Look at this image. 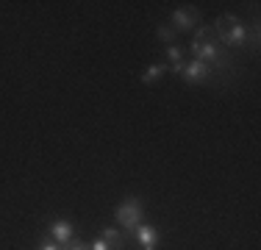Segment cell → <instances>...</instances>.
Instances as JSON below:
<instances>
[{"label":"cell","instance_id":"7","mask_svg":"<svg viewBox=\"0 0 261 250\" xmlns=\"http://www.w3.org/2000/svg\"><path fill=\"white\" fill-rule=\"evenodd\" d=\"M134 234H136V239H139V247L142 250H156L159 247V231L153 228V225L139 222L134 228Z\"/></svg>","mask_w":261,"mask_h":250},{"label":"cell","instance_id":"4","mask_svg":"<svg viewBox=\"0 0 261 250\" xmlns=\"http://www.w3.org/2000/svg\"><path fill=\"white\" fill-rule=\"evenodd\" d=\"M181 78L186 81V84H211V81H214V72H211L208 64H203V61L192 59L189 64H184Z\"/></svg>","mask_w":261,"mask_h":250},{"label":"cell","instance_id":"11","mask_svg":"<svg viewBox=\"0 0 261 250\" xmlns=\"http://www.w3.org/2000/svg\"><path fill=\"white\" fill-rule=\"evenodd\" d=\"M156 36H159V39L161 42H167V45H172V39H175V28H172V25H159V28H156Z\"/></svg>","mask_w":261,"mask_h":250},{"label":"cell","instance_id":"9","mask_svg":"<svg viewBox=\"0 0 261 250\" xmlns=\"http://www.w3.org/2000/svg\"><path fill=\"white\" fill-rule=\"evenodd\" d=\"M103 239L106 242H109V247L111 250H120L122 245H125V239H122V234H120V231H117V228H103Z\"/></svg>","mask_w":261,"mask_h":250},{"label":"cell","instance_id":"2","mask_svg":"<svg viewBox=\"0 0 261 250\" xmlns=\"http://www.w3.org/2000/svg\"><path fill=\"white\" fill-rule=\"evenodd\" d=\"M220 47H247L250 45V25H245L236 14H222L211 25Z\"/></svg>","mask_w":261,"mask_h":250},{"label":"cell","instance_id":"14","mask_svg":"<svg viewBox=\"0 0 261 250\" xmlns=\"http://www.w3.org/2000/svg\"><path fill=\"white\" fill-rule=\"evenodd\" d=\"M39 250H61V247L56 245L53 239H47V242H42V245H39Z\"/></svg>","mask_w":261,"mask_h":250},{"label":"cell","instance_id":"5","mask_svg":"<svg viewBox=\"0 0 261 250\" xmlns=\"http://www.w3.org/2000/svg\"><path fill=\"white\" fill-rule=\"evenodd\" d=\"M197 22H200V14H197L195 9H178L172 11V28L178 31H189V28H197Z\"/></svg>","mask_w":261,"mask_h":250},{"label":"cell","instance_id":"10","mask_svg":"<svg viewBox=\"0 0 261 250\" xmlns=\"http://www.w3.org/2000/svg\"><path fill=\"white\" fill-rule=\"evenodd\" d=\"M164 72H167L164 64H150V67L145 70V75H142V81H145V84H153V81H159Z\"/></svg>","mask_w":261,"mask_h":250},{"label":"cell","instance_id":"1","mask_svg":"<svg viewBox=\"0 0 261 250\" xmlns=\"http://www.w3.org/2000/svg\"><path fill=\"white\" fill-rule=\"evenodd\" d=\"M192 56L197 61H203V64H208L214 75L217 72H233V59L220 47L211 25H200L195 31V36H192Z\"/></svg>","mask_w":261,"mask_h":250},{"label":"cell","instance_id":"3","mask_svg":"<svg viewBox=\"0 0 261 250\" xmlns=\"http://www.w3.org/2000/svg\"><path fill=\"white\" fill-rule=\"evenodd\" d=\"M117 222L122 225V228H130L134 231L136 225L142 222V217H145V206H142L139 197H125L120 206H117Z\"/></svg>","mask_w":261,"mask_h":250},{"label":"cell","instance_id":"12","mask_svg":"<svg viewBox=\"0 0 261 250\" xmlns=\"http://www.w3.org/2000/svg\"><path fill=\"white\" fill-rule=\"evenodd\" d=\"M89 250H111V247H109V242H106L103 236H97V239L89 245Z\"/></svg>","mask_w":261,"mask_h":250},{"label":"cell","instance_id":"6","mask_svg":"<svg viewBox=\"0 0 261 250\" xmlns=\"http://www.w3.org/2000/svg\"><path fill=\"white\" fill-rule=\"evenodd\" d=\"M47 231H50L53 242H56L59 247H67L72 239H75V234H72V225L67 222V220H53V222H50V228H47Z\"/></svg>","mask_w":261,"mask_h":250},{"label":"cell","instance_id":"13","mask_svg":"<svg viewBox=\"0 0 261 250\" xmlns=\"http://www.w3.org/2000/svg\"><path fill=\"white\" fill-rule=\"evenodd\" d=\"M67 250H89V247H86V245H84V242H78V239H72V242H70V245H67Z\"/></svg>","mask_w":261,"mask_h":250},{"label":"cell","instance_id":"8","mask_svg":"<svg viewBox=\"0 0 261 250\" xmlns=\"http://www.w3.org/2000/svg\"><path fill=\"white\" fill-rule=\"evenodd\" d=\"M167 59L172 61V72L175 75H181V70H184V47L181 45H167Z\"/></svg>","mask_w":261,"mask_h":250}]
</instances>
